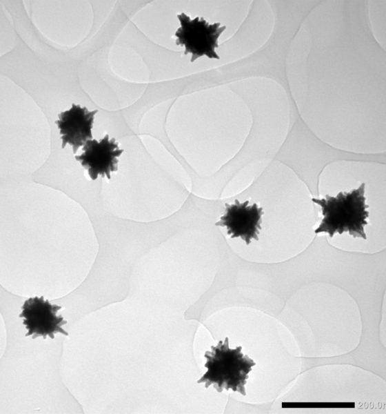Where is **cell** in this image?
<instances>
[{
  "instance_id": "52a82bcc",
  "label": "cell",
  "mask_w": 386,
  "mask_h": 414,
  "mask_svg": "<svg viewBox=\"0 0 386 414\" xmlns=\"http://www.w3.org/2000/svg\"><path fill=\"white\" fill-rule=\"evenodd\" d=\"M97 112V110L88 111L86 107L72 103L68 110L59 114V119L55 123L61 135L62 148L68 144L76 153L87 141L92 139L94 116Z\"/></svg>"
},
{
  "instance_id": "5b68a950",
  "label": "cell",
  "mask_w": 386,
  "mask_h": 414,
  "mask_svg": "<svg viewBox=\"0 0 386 414\" xmlns=\"http://www.w3.org/2000/svg\"><path fill=\"white\" fill-rule=\"evenodd\" d=\"M246 200L240 202L236 199L232 204H225V212L215 224L227 228L231 238L241 237L247 245L254 239L258 240L261 229L263 208L256 203L249 205Z\"/></svg>"
},
{
  "instance_id": "6da1fadb",
  "label": "cell",
  "mask_w": 386,
  "mask_h": 414,
  "mask_svg": "<svg viewBox=\"0 0 386 414\" xmlns=\"http://www.w3.org/2000/svg\"><path fill=\"white\" fill-rule=\"evenodd\" d=\"M365 184H361L350 192H339L336 197L325 195V198H312L318 204L323 218L315 233H326L330 237L336 233L347 232L354 237L367 239L364 226L367 224L369 207L365 204Z\"/></svg>"
},
{
  "instance_id": "8992f818",
  "label": "cell",
  "mask_w": 386,
  "mask_h": 414,
  "mask_svg": "<svg viewBox=\"0 0 386 414\" xmlns=\"http://www.w3.org/2000/svg\"><path fill=\"white\" fill-rule=\"evenodd\" d=\"M83 151L81 155L75 156V159L88 170L91 179L96 180L99 175L111 179V173L118 170L117 157L123 150L119 148L114 138L110 139L109 135H105L99 141H87Z\"/></svg>"
},
{
  "instance_id": "277c9868",
  "label": "cell",
  "mask_w": 386,
  "mask_h": 414,
  "mask_svg": "<svg viewBox=\"0 0 386 414\" xmlns=\"http://www.w3.org/2000/svg\"><path fill=\"white\" fill-rule=\"evenodd\" d=\"M61 308V306L52 305L48 300H45L43 296L30 297L26 300L19 315V317L24 318L23 324L28 330L26 336L32 335V339L39 336L46 339L49 336L54 339L57 333L68 335L61 328V326L67 324V321L61 315H57V311Z\"/></svg>"
},
{
  "instance_id": "7a4b0ae2",
  "label": "cell",
  "mask_w": 386,
  "mask_h": 414,
  "mask_svg": "<svg viewBox=\"0 0 386 414\" xmlns=\"http://www.w3.org/2000/svg\"><path fill=\"white\" fill-rule=\"evenodd\" d=\"M211 349L204 355L207 371L197 383H205L206 388L213 385L219 393L230 389L246 395L245 384L252 367L256 365L254 360L241 353V346L230 348L228 337L223 342L219 341L216 346H211Z\"/></svg>"
},
{
  "instance_id": "3957f363",
  "label": "cell",
  "mask_w": 386,
  "mask_h": 414,
  "mask_svg": "<svg viewBox=\"0 0 386 414\" xmlns=\"http://www.w3.org/2000/svg\"><path fill=\"white\" fill-rule=\"evenodd\" d=\"M177 17L181 27L175 32L176 43L184 46L185 55L192 54L190 61L203 55L219 59L215 48L219 46L218 38L225 26L220 27V23L210 24L203 17H196L192 19L183 12L177 14Z\"/></svg>"
}]
</instances>
